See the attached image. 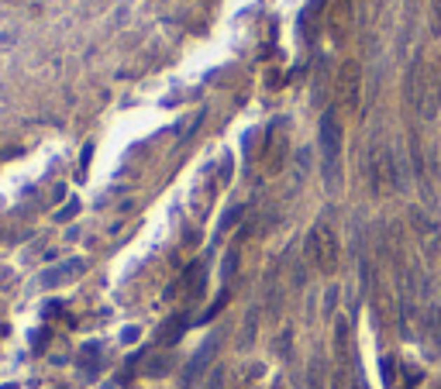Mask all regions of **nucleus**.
Segmentation results:
<instances>
[{
	"mask_svg": "<svg viewBox=\"0 0 441 389\" xmlns=\"http://www.w3.org/2000/svg\"><path fill=\"white\" fill-rule=\"evenodd\" d=\"M307 259L321 275H334L341 262V241L327 224H314L307 234Z\"/></svg>",
	"mask_w": 441,
	"mask_h": 389,
	"instance_id": "f257e3e1",
	"label": "nucleus"
},
{
	"mask_svg": "<svg viewBox=\"0 0 441 389\" xmlns=\"http://www.w3.org/2000/svg\"><path fill=\"white\" fill-rule=\"evenodd\" d=\"M407 104L417 111V114H431L435 107H431V97H435V86L428 83V66H424V59L417 55L414 59V66H410V73H407Z\"/></svg>",
	"mask_w": 441,
	"mask_h": 389,
	"instance_id": "f03ea898",
	"label": "nucleus"
},
{
	"mask_svg": "<svg viewBox=\"0 0 441 389\" xmlns=\"http://www.w3.org/2000/svg\"><path fill=\"white\" fill-rule=\"evenodd\" d=\"M318 145H321V156H324V169H327V179L338 165V152H341V124L334 111H327L321 117V131H318Z\"/></svg>",
	"mask_w": 441,
	"mask_h": 389,
	"instance_id": "7ed1b4c3",
	"label": "nucleus"
},
{
	"mask_svg": "<svg viewBox=\"0 0 441 389\" xmlns=\"http://www.w3.org/2000/svg\"><path fill=\"white\" fill-rule=\"evenodd\" d=\"M338 93H341V100H345V107L348 111H359V97H362V69L359 62H345L341 69H338Z\"/></svg>",
	"mask_w": 441,
	"mask_h": 389,
	"instance_id": "20e7f679",
	"label": "nucleus"
},
{
	"mask_svg": "<svg viewBox=\"0 0 441 389\" xmlns=\"http://www.w3.org/2000/svg\"><path fill=\"white\" fill-rule=\"evenodd\" d=\"M352 32V0H331L327 4V35L334 41H345Z\"/></svg>",
	"mask_w": 441,
	"mask_h": 389,
	"instance_id": "39448f33",
	"label": "nucleus"
},
{
	"mask_svg": "<svg viewBox=\"0 0 441 389\" xmlns=\"http://www.w3.org/2000/svg\"><path fill=\"white\" fill-rule=\"evenodd\" d=\"M86 266H83L80 259H73V262H62L59 269H48V273H41V286H59V282H66V279H73V275H80Z\"/></svg>",
	"mask_w": 441,
	"mask_h": 389,
	"instance_id": "423d86ee",
	"label": "nucleus"
},
{
	"mask_svg": "<svg viewBox=\"0 0 441 389\" xmlns=\"http://www.w3.org/2000/svg\"><path fill=\"white\" fill-rule=\"evenodd\" d=\"M203 279H207V275H203V262H194L190 273H186V293H190L194 300L203 293Z\"/></svg>",
	"mask_w": 441,
	"mask_h": 389,
	"instance_id": "0eeeda50",
	"label": "nucleus"
},
{
	"mask_svg": "<svg viewBox=\"0 0 441 389\" xmlns=\"http://www.w3.org/2000/svg\"><path fill=\"white\" fill-rule=\"evenodd\" d=\"M183 327H186V320H179V317H172V320H169V324L162 327L159 341H162V345H172V341H176V338L183 334Z\"/></svg>",
	"mask_w": 441,
	"mask_h": 389,
	"instance_id": "6e6552de",
	"label": "nucleus"
},
{
	"mask_svg": "<svg viewBox=\"0 0 441 389\" xmlns=\"http://www.w3.org/2000/svg\"><path fill=\"white\" fill-rule=\"evenodd\" d=\"M149 372H152V376H165V372H169V362H149Z\"/></svg>",
	"mask_w": 441,
	"mask_h": 389,
	"instance_id": "1a4fd4ad",
	"label": "nucleus"
},
{
	"mask_svg": "<svg viewBox=\"0 0 441 389\" xmlns=\"http://www.w3.org/2000/svg\"><path fill=\"white\" fill-rule=\"evenodd\" d=\"M383 379H386V386H393V358L383 362Z\"/></svg>",
	"mask_w": 441,
	"mask_h": 389,
	"instance_id": "9d476101",
	"label": "nucleus"
},
{
	"mask_svg": "<svg viewBox=\"0 0 441 389\" xmlns=\"http://www.w3.org/2000/svg\"><path fill=\"white\" fill-rule=\"evenodd\" d=\"M431 7H435V21H431V28H435V32H441V0H435Z\"/></svg>",
	"mask_w": 441,
	"mask_h": 389,
	"instance_id": "9b49d317",
	"label": "nucleus"
},
{
	"mask_svg": "<svg viewBox=\"0 0 441 389\" xmlns=\"http://www.w3.org/2000/svg\"><path fill=\"white\" fill-rule=\"evenodd\" d=\"M221 379H224V372L217 369V372H214V379H210V389H221Z\"/></svg>",
	"mask_w": 441,
	"mask_h": 389,
	"instance_id": "f8f14e48",
	"label": "nucleus"
}]
</instances>
